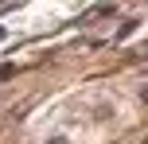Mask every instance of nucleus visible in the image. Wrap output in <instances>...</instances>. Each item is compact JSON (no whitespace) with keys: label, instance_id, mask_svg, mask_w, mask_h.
Segmentation results:
<instances>
[{"label":"nucleus","instance_id":"nucleus-1","mask_svg":"<svg viewBox=\"0 0 148 144\" xmlns=\"http://www.w3.org/2000/svg\"><path fill=\"white\" fill-rule=\"evenodd\" d=\"M136 98H140V105H148V82H144V86H136Z\"/></svg>","mask_w":148,"mask_h":144}]
</instances>
